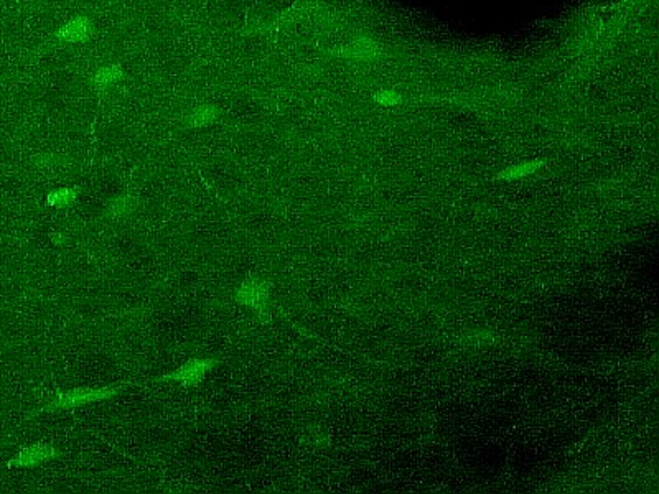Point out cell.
<instances>
[{
  "instance_id": "obj_1",
  "label": "cell",
  "mask_w": 659,
  "mask_h": 494,
  "mask_svg": "<svg viewBox=\"0 0 659 494\" xmlns=\"http://www.w3.org/2000/svg\"><path fill=\"white\" fill-rule=\"evenodd\" d=\"M131 384H121V386H102V387H75L68 391H58L51 395L48 402L41 405L35 414L41 412H61V410L81 409L85 405L105 402V400L114 399L116 395L124 391V387H129Z\"/></svg>"
},
{
  "instance_id": "obj_2",
  "label": "cell",
  "mask_w": 659,
  "mask_h": 494,
  "mask_svg": "<svg viewBox=\"0 0 659 494\" xmlns=\"http://www.w3.org/2000/svg\"><path fill=\"white\" fill-rule=\"evenodd\" d=\"M221 361L218 358L205 356V358H191L186 363L181 364L180 367L173 369V371L165 372L164 376L157 379H152L150 382L154 384H178V386L185 389L198 387L203 379L215 369Z\"/></svg>"
},
{
  "instance_id": "obj_3",
  "label": "cell",
  "mask_w": 659,
  "mask_h": 494,
  "mask_svg": "<svg viewBox=\"0 0 659 494\" xmlns=\"http://www.w3.org/2000/svg\"><path fill=\"white\" fill-rule=\"evenodd\" d=\"M231 300L256 315H264L271 304V284L261 277H246L232 290Z\"/></svg>"
},
{
  "instance_id": "obj_4",
  "label": "cell",
  "mask_w": 659,
  "mask_h": 494,
  "mask_svg": "<svg viewBox=\"0 0 659 494\" xmlns=\"http://www.w3.org/2000/svg\"><path fill=\"white\" fill-rule=\"evenodd\" d=\"M61 451L56 445L46 444V441H38V444L23 446L18 450V453L12 456L5 466L10 468H22V470H32L45 463H50L56 458H60Z\"/></svg>"
},
{
  "instance_id": "obj_5",
  "label": "cell",
  "mask_w": 659,
  "mask_h": 494,
  "mask_svg": "<svg viewBox=\"0 0 659 494\" xmlns=\"http://www.w3.org/2000/svg\"><path fill=\"white\" fill-rule=\"evenodd\" d=\"M95 32V23L86 15H77L68 23H65L60 30H56L53 38L61 43H82L91 38Z\"/></svg>"
},
{
  "instance_id": "obj_6",
  "label": "cell",
  "mask_w": 659,
  "mask_h": 494,
  "mask_svg": "<svg viewBox=\"0 0 659 494\" xmlns=\"http://www.w3.org/2000/svg\"><path fill=\"white\" fill-rule=\"evenodd\" d=\"M137 210V200L132 195H119L111 198L105 208V218L111 221L126 220Z\"/></svg>"
},
{
  "instance_id": "obj_7",
  "label": "cell",
  "mask_w": 659,
  "mask_h": 494,
  "mask_svg": "<svg viewBox=\"0 0 659 494\" xmlns=\"http://www.w3.org/2000/svg\"><path fill=\"white\" fill-rule=\"evenodd\" d=\"M220 116L221 111L216 106H213V104H201V106L191 109L188 116L185 117V126L188 129H200L218 121Z\"/></svg>"
},
{
  "instance_id": "obj_8",
  "label": "cell",
  "mask_w": 659,
  "mask_h": 494,
  "mask_svg": "<svg viewBox=\"0 0 659 494\" xmlns=\"http://www.w3.org/2000/svg\"><path fill=\"white\" fill-rule=\"evenodd\" d=\"M124 77V70L121 65H107L100 68L92 76V86L97 91H106L114 85H117Z\"/></svg>"
},
{
  "instance_id": "obj_9",
  "label": "cell",
  "mask_w": 659,
  "mask_h": 494,
  "mask_svg": "<svg viewBox=\"0 0 659 494\" xmlns=\"http://www.w3.org/2000/svg\"><path fill=\"white\" fill-rule=\"evenodd\" d=\"M77 198H80V190L75 186H61V188H56L46 195V206L68 210V208L76 205Z\"/></svg>"
}]
</instances>
